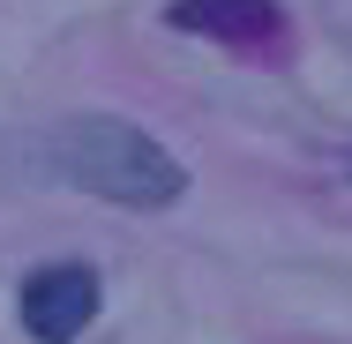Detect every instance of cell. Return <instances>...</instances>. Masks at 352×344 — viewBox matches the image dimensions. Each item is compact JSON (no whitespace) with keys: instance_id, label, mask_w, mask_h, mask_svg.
<instances>
[{"instance_id":"cell-1","label":"cell","mask_w":352,"mask_h":344,"mask_svg":"<svg viewBox=\"0 0 352 344\" xmlns=\"http://www.w3.org/2000/svg\"><path fill=\"white\" fill-rule=\"evenodd\" d=\"M38 157H45L53 180H68L82 195H105V203H128V209H165L188 187L180 157L157 150L142 128L113 120V113H75L60 128H45L38 135Z\"/></svg>"},{"instance_id":"cell-2","label":"cell","mask_w":352,"mask_h":344,"mask_svg":"<svg viewBox=\"0 0 352 344\" xmlns=\"http://www.w3.org/2000/svg\"><path fill=\"white\" fill-rule=\"evenodd\" d=\"M90 314H98V277L82 262H53L23 284V330L38 344H75L90 330Z\"/></svg>"},{"instance_id":"cell-3","label":"cell","mask_w":352,"mask_h":344,"mask_svg":"<svg viewBox=\"0 0 352 344\" xmlns=\"http://www.w3.org/2000/svg\"><path fill=\"white\" fill-rule=\"evenodd\" d=\"M173 23L180 30H203V38H225V45H270L285 30L270 0H180Z\"/></svg>"}]
</instances>
